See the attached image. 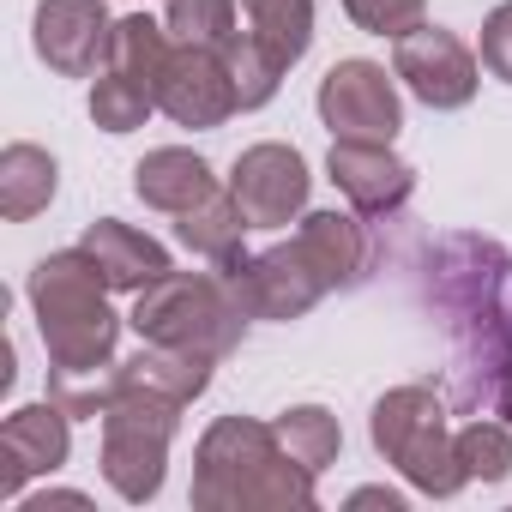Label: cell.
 Segmentation results:
<instances>
[{
    "mask_svg": "<svg viewBox=\"0 0 512 512\" xmlns=\"http://www.w3.org/2000/svg\"><path fill=\"white\" fill-rule=\"evenodd\" d=\"M272 428H278L284 452H290L296 464H308L314 476H320L326 464H338V452H344V428H338V416H332L326 404H290V410L272 416Z\"/></svg>",
    "mask_w": 512,
    "mask_h": 512,
    "instance_id": "cell-22",
    "label": "cell"
},
{
    "mask_svg": "<svg viewBox=\"0 0 512 512\" xmlns=\"http://www.w3.org/2000/svg\"><path fill=\"white\" fill-rule=\"evenodd\" d=\"M67 452H73V416L55 398L13 410L0 422V494L19 506L37 476H55L67 464Z\"/></svg>",
    "mask_w": 512,
    "mask_h": 512,
    "instance_id": "cell-12",
    "label": "cell"
},
{
    "mask_svg": "<svg viewBox=\"0 0 512 512\" xmlns=\"http://www.w3.org/2000/svg\"><path fill=\"white\" fill-rule=\"evenodd\" d=\"M211 356H193V350H169V344H145L139 356L115 362V392H157V398H175V404H193L205 386H211Z\"/></svg>",
    "mask_w": 512,
    "mask_h": 512,
    "instance_id": "cell-18",
    "label": "cell"
},
{
    "mask_svg": "<svg viewBox=\"0 0 512 512\" xmlns=\"http://www.w3.org/2000/svg\"><path fill=\"white\" fill-rule=\"evenodd\" d=\"M109 37L115 19L103 0H37V19H31V43L49 61V73L61 79H91L109 61Z\"/></svg>",
    "mask_w": 512,
    "mask_h": 512,
    "instance_id": "cell-13",
    "label": "cell"
},
{
    "mask_svg": "<svg viewBox=\"0 0 512 512\" xmlns=\"http://www.w3.org/2000/svg\"><path fill=\"white\" fill-rule=\"evenodd\" d=\"M368 217L356 211H308L296 229V247L314 260V272L326 278V290H356L368 278Z\"/></svg>",
    "mask_w": 512,
    "mask_h": 512,
    "instance_id": "cell-16",
    "label": "cell"
},
{
    "mask_svg": "<svg viewBox=\"0 0 512 512\" xmlns=\"http://www.w3.org/2000/svg\"><path fill=\"white\" fill-rule=\"evenodd\" d=\"M320 121L332 127V139H368V145H392L404 127V97H398V73H386L380 61H338L320 79Z\"/></svg>",
    "mask_w": 512,
    "mask_h": 512,
    "instance_id": "cell-8",
    "label": "cell"
},
{
    "mask_svg": "<svg viewBox=\"0 0 512 512\" xmlns=\"http://www.w3.org/2000/svg\"><path fill=\"white\" fill-rule=\"evenodd\" d=\"M422 290L452 344V404L512 422V253L488 235H440Z\"/></svg>",
    "mask_w": 512,
    "mask_h": 512,
    "instance_id": "cell-1",
    "label": "cell"
},
{
    "mask_svg": "<svg viewBox=\"0 0 512 512\" xmlns=\"http://www.w3.org/2000/svg\"><path fill=\"white\" fill-rule=\"evenodd\" d=\"M482 67L512 85V0H500V7L482 19Z\"/></svg>",
    "mask_w": 512,
    "mask_h": 512,
    "instance_id": "cell-28",
    "label": "cell"
},
{
    "mask_svg": "<svg viewBox=\"0 0 512 512\" xmlns=\"http://www.w3.org/2000/svg\"><path fill=\"white\" fill-rule=\"evenodd\" d=\"M49 506H91V500L73 494V488H43V494H25L19 500V512H49Z\"/></svg>",
    "mask_w": 512,
    "mask_h": 512,
    "instance_id": "cell-29",
    "label": "cell"
},
{
    "mask_svg": "<svg viewBox=\"0 0 512 512\" xmlns=\"http://www.w3.org/2000/svg\"><path fill=\"white\" fill-rule=\"evenodd\" d=\"M452 452H458L470 482H506L512 476V422L470 416L464 428H452Z\"/></svg>",
    "mask_w": 512,
    "mask_h": 512,
    "instance_id": "cell-24",
    "label": "cell"
},
{
    "mask_svg": "<svg viewBox=\"0 0 512 512\" xmlns=\"http://www.w3.org/2000/svg\"><path fill=\"white\" fill-rule=\"evenodd\" d=\"M241 19H247V37L260 43L284 73L314 43V0H241Z\"/></svg>",
    "mask_w": 512,
    "mask_h": 512,
    "instance_id": "cell-21",
    "label": "cell"
},
{
    "mask_svg": "<svg viewBox=\"0 0 512 512\" xmlns=\"http://www.w3.org/2000/svg\"><path fill=\"white\" fill-rule=\"evenodd\" d=\"M247 308L235 302V290L223 284V272H169L151 290L133 296L127 326L139 332V344H169V350H193V356H235L241 332H247Z\"/></svg>",
    "mask_w": 512,
    "mask_h": 512,
    "instance_id": "cell-4",
    "label": "cell"
},
{
    "mask_svg": "<svg viewBox=\"0 0 512 512\" xmlns=\"http://www.w3.org/2000/svg\"><path fill=\"white\" fill-rule=\"evenodd\" d=\"M55 187H61V163L43 145L13 139L7 151H0V217L7 223H31L37 211H49Z\"/></svg>",
    "mask_w": 512,
    "mask_h": 512,
    "instance_id": "cell-19",
    "label": "cell"
},
{
    "mask_svg": "<svg viewBox=\"0 0 512 512\" xmlns=\"http://www.w3.org/2000/svg\"><path fill=\"white\" fill-rule=\"evenodd\" d=\"M320 476L296 464L272 422L217 416L193 446V506L199 512H314Z\"/></svg>",
    "mask_w": 512,
    "mask_h": 512,
    "instance_id": "cell-2",
    "label": "cell"
},
{
    "mask_svg": "<svg viewBox=\"0 0 512 512\" xmlns=\"http://www.w3.org/2000/svg\"><path fill=\"white\" fill-rule=\"evenodd\" d=\"M308 157L296 145H278V139H260L247 145L229 169V193L241 199L247 223L253 229H284V223H302L308 217Z\"/></svg>",
    "mask_w": 512,
    "mask_h": 512,
    "instance_id": "cell-10",
    "label": "cell"
},
{
    "mask_svg": "<svg viewBox=\"0 0 512 512\" xmlns=\"http://www.w3.org/2000/svg\"><path fill=\"white\" fill-rule=\"evenodd\" d=\"M253 223H247V211H241V199L229 193V181H217L199 205H187L181 217H175V235H181V247L187 253H199V260H229V253L241 247V235H247Z\"/></svg>",
    "mask_w": 512,
    "mask_h": 512,
    "instance_id": "cell-20",
    "label": "cell"
},
{
    "mask_svg": "<svg viewBox=\"0 0 512 512\" xmlns=\"http://www.w3.org/2000/svg\"><path fill=\"white\" fill-rule=\"evenodd\" d=\"M217 272H223V284L235 290V302L253 320H302L320 296H332L326 278L314 272V260L296 247V235L278 241V247H266V253L235 247L229 260H217Z\"/></svg>",
    "mask_w": 512,
    "mask_h": 512,
    "instance_id": "cell-7",
    "label": "cell"
},
{
    "mask_svg": "<svg viewBox=\"0 0 512 512\" xmlns=\"http://www.w3.org/2000/svg\"><path fill=\"white\" fill-rule=\"evenodd\" d=\"M326 175H332V187L350 199V211L368 217V223L404 211L410 193H416V169H410L392 145H368V139H332Z\"/></svg>",
    "mask_w": 512,
    "mask_h": 512,
    "instance_id": "cell-14",
    "label": "cell"
},
{
    "mask_svg": "<svg viewBox=\"0 0 512 512\" xmlns=\"http://www.w3.org/2000/svg\"><path fill=\"white\" fill-rule=\"evenodd\" d=\"M223 61H229V79H235V97H241V109H266L272 97H278V85H284V67L253 43L247 31L223 49Z\"/></svg>",
    "mask_w": 512,
    "mask_h": 512,
    "instance_id": "cell-26",
    "label": "cell"
},
{
    "mask_svg": "<svg viewBox=\"0 0 512 512\" xmlns=\"http://www.w3.org/2000/svg\"><path fill=\"white\" fill-rule=\"evenodd\" d=\"M211 187H217L211 163L199 151H187V145H157V151H145L133 163V193L151 211H169V217H181L187 205H199Z\"/></svg>",
    "mask_w": 512,
    "mask_h": 512,
    "instance_id": "cell-17",
    "label": "cell"
},
{
    "mask_svg": "<svg viewBox=\"0 0 512 512\" xmlns=\"http://www.w3.org/2000/svg\"><path fill=\"white\" fill-rule=\"evenodd\" d=\"M181 410L187 404L157 398V392H115L109 398V410H103V482L127 506L157 500V488L169 476V446H175Z\"/></svg>",
    "mask_w": 512,
    "mask_h": 512,
    "instance_id": "cell-6",
    "label": "cell"
},
{
    "mask_svg": "<svg viewBox=\"0 0 512 512\" xmlns=\"http://www.w3.org/2000/svg\"><path fill=\"white\" fill-rule=\"evenodd\" d=\"M368 440H374V452H380L416 494H428V500H452V494L470 482L464 464H458V452H452L446 398H440L434 386H422V380L392 386V392L374 404Z\"/></svg>",
    "mask_w": 512,
    "mask_h": 512,
    "instance_id": "cell-5",
    "label": "cell"
},
{
    "mask_svg": "<svg viewBox=\"0 0 512 512\" xmlns=\"http://www.w3.org/2000/svg\"><path fill=\"white\" fill-rule=\"evenodd\" d=\"M344 13H350L356 31H368V37H392V43H398L404 31L422 25L428 0H344Z\"/></svg>",
    "mask_w": 512,
    "mask_h": 512,
    "instance_id": "cell-27",
    "label": "cell"
},
{
    "mask_svg": "<svg viewBox=\"0 0 512 512\" xmlns=\"http://www.w3.org/2000/svg\"><path fill=\"white\" fill-rule=\"evenodd\" d=\"M31 314L49 350V374H109L121 314L109 308V278L85 247H55L31 266Z\"/></svg>",
    "mask_w": 512,
    "mask_h": 512,
    "instance_id": "cell-3",
    "label": "cell"
},
{
    "mask_svg": "<svg viewBox=\"0 0 512 512\" xmlns=\"http://www.w3.org/2000/svg\"><path fill=\"white\" fill-rule=\"evenodd\" d=\"M79 247L91 253L97 272L109 278V290H121V296H139V290H151L157 278H169V272H175L169 247H163L157 235H145V229L121 223V217H97V223H85Z\"/></svg>",
    "mask_w": 512,
    "mask_h": 512,
    "instance_id": "cell-15",
    "label": "cell"
},
{
    "mask_svg": "<svg viewBox=\"0 0 512 512\" xmlns=\"http://www.w3.org/2000/svg\"><path fill=\"white\" fill-rule=\"evenodd\" d=\"M157 115V91L151 85H139V79H127V73H97V85H91V121L103 127V133H133V127H145Z\"/></svg>",
    "mask_w": 512,
    "mask_h": 512,
    "instance_id": "cell-25",
    "label": "cell"
},
{
    "mask_svg": "<svg viewBox=\"0 0 512 512\" xmlns=\"http://www.w3.org/2000/svg\"><path fill=\"white\" fill-rule=\"evenodd\" d=\"M163 25L175 43H193V49H229L241 37V0H169L163 7Z\"/></svg>",
    "mask_w": 512,
    "mask_h": 512,
    "instance_id": "cell-23",
    "label": "cell"
},
{
    "mask_svg": "<svg viewBox=\"0 0 512 512\" xmlns=\"http://www.w3.org/2000/svg\"><path fill=\"white\" fill-rule=\"evenodd\" d=\"M157 109H163L175 127H193V133L223 127V121L241 109L235 79H229V61H223L217 49L175 43L169 61H163V79H157Z\"/></svg>",
    "mask_w": 512,
    "mask_h": 512,
    "instance_id": "cell-11",
    "label": "cell"
},
{
    "mask_svg": "<svg viewBox=\"0 0 512 512\" xmlns=\"http://www.w3.org/2000/svg\"><path fill=\"white\" fill-rule=\"evenodd\" d=\"M392 73H398V85L416 97V103H428V109H470L476 103V85H482V61L446 31V25H416V31H404L398 37V49H392Z\"/></svg>",
    "mask_w": 512,
    "mask_h": 512,
    "instance_id": "cell-9",
    "label": "cell"
},
{
    "mask_svg": "<svg viewBox=\"0 0 512 512\" xmlns=\"http://www.w3.org/2000/svg\"><path fill=\"white\" fill-rule=\"evenodd\" d=\"M350 506H386V512H404V494H398V488H356Z\"/></svg>",
    "mask_w": 512,
    "mask_h": 512,
    "instance_id": "cell-30",
    "label": "cell"
}]
</instances>
